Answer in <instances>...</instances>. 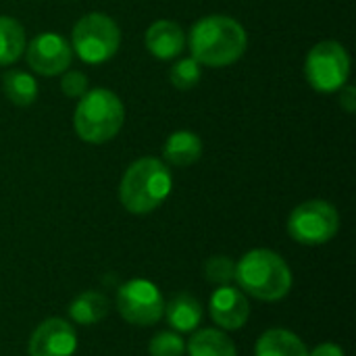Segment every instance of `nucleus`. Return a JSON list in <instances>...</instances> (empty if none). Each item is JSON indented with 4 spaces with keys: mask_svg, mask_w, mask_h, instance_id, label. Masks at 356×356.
<instances>
[{
    "mask_svg": "<svg viewBox=\"0 0 356 356\" xmlns=\"http://www.w3.org/2000/svg\"><path fill=\"white\" fill-rule=\"evenodd\" d=\"M246 29L227 15H209L194 23L190 31L192 58L207 67H229L246 52Z\"/></svg>",
    "mask_w": 356,
    "mask_h": 356,
    "instance_id": "1",
    "label": "nucleus"
},
{
    "mask_svg": "<svg viewBox=\"0 0 356 356\" xmlns=\"http://www.w3.org/2000/svg\"><path fill=\"white\" fill-rule=\"evenodd\" d=\"M240 290L263 302H277L292 290L294 277L290 265L269 248H254L236 263V275Z\"/></svg>",
    "mask_w": 356,
    "mask_h": 356,
    "instance_id": "2",
    "label": "nucleus"
},
{
    "mask_svg": "<svg viewBox=\"0 0 356 356\" xmlns=\"http://www.w3.org/2000/svg\"><path fill=\"white\" fill-rule=\"evenodd\" d=\"M171 190L169 167L154 156H142L125 169L119 184V202L131 215H148L169 198Z\"/></svg>",
    "mask_w": 356,
    "mask_h": 356,
    "instance_id": "3",
    "label": "nucleus"
},
{
    "mask_svg": "<svg viewBox=\"0 0 356 356\" xmlns=\"http://www.w3.org/2000/svg\"><path fill=\"white\" fill-rule=\"evenodd\" d=\"M125 123V106L121 98L106 90H88L75 108L73 127L75 134L88 144H104L113 140Z\"/></svg>",
    "mask_w": 356,
    "mask_h": 356,
    "instance_id": "4",
    "label": "nucleus"
},
{
    "mask_svg": "<svg viewBox=\"0 0 356 356\" xmlns=\"http://www.w3.org/2000/svg\"><path fill=\"white\" fill-rule=\"evenodd\" d=\"M73 50L88 65L111 60L121 46L119 25L104 13H88L73 25Z\"/></svg>",
    "mask_w": 356,
    "mask_h": 356,
    "instance_id": "5",
    "label": "nucleus"
},
{
    "mask_svg": "<svg viewBox=\"0 0 356 356\" xmlns=\"http://www.w3.org/2000/svg\"><path fill=\"white\" fill-rule=\"evenodd\" d=\"M305 75L313 90L334 94L348 83L350 56L340 42L325 40L315 44L305 60Z\"/></svg>",
    "mask_w": 356,
    "mask_h": 356,
    "instance_id": "6",
    "label": "nucleus"
},
{
    "mask_svg": "<svg viewBox=\"0 0 356 356\" xmlns=\"http://www.w3.org/2000/svg\"><path fill=\"white\" fill-rule=\"evenodd\" d=\"M340 215L327 200H307L288 217V234L302 246H321L336 238Z\"/></svg>",
    "mask_w": 356,
    "mask_h": 356,
    "instance_id": "7",
    "label": "nucleus"
},
{
    "mask_svg": "<svg viewBox=\"0 0 356 356\" xmlns=\"http://www.w3.org/2000/svg\"><path fill=\"white\" fill-rule=\"evenodd\" d=\"M117 311L129 325L150 327L163 319L165 300L150 280H129L117 292Z\"/></svg>",
    "mask_w": 356,
    "mask_h": 356,
    "instance_id": "8",
    "label": "nucleus"
},
{
    "mask_svg": "<svg viewBox=\"0 0 356 356\" xmlns=\"http://www.w3.org/2000/svg\"><path fill=\"white\" fill-rule=\"evenodd\" d=\"M25 58L35 73L44 77H54L71 67L73 48L63 35L44 31L35 35L29 46H25Z\"/></svg>",
    "mask_w": 356,
    "mask_h": 356,
    "instance_id": "9",
    "label": "nucleus"
},
{
    "mask_svg": "<svg viewBox=\"0 0 356 356\" xmlns=\"http://www.w3.org/2000/svg\"><path fill=\"white\" fill-rule=\"evenodd\" d=\"M77 350L75 327L60 317L42 321L27 344L29 356H73Z\"/></svg>",
    "mask_w": 356,
    "mask_h": 356,
    "instance_id": "10",
    "label": "nucleus"
},
{
    "mask_svg": "<svg viewBox=\"0 0 356 356\" xmlns=\"http://www.w3.org/2000/svg\"><path fill=\"white\" fill-rule=\"evenodd\" d=\"M209 313L215 325H219V330L236 332L246 325L250 317V305L240 288L219 286L209 300Z\"/></svg>",
    "mask_w": 356,
    "mask_h": 356,
    "instance_id": "11",
    "label": "nucleus"
},
{
    "mask_svg": "<svg viewBox=\"0 0 356 356\" xmlns=\"http://www.w3.org/2000/svg\"><path fill=\"white\" fill-rule=\"evenodd\" d=\"M146 48L159 60H171L186 48L184 29L169 19H159L146 29Z\"/></svg>",
    "mask_w": 356,
    "mask_h": 356,
    "instance_id": "12",
    "label": "nucleus"
},
{
    "mask_svg": "<svg viewBox=\"0 0 356 356\" xmlns=\"http://www.w3.org/2000/svg\"><path fill=\"white\" fill-rule=\"evenodd\" d=\"M202 315L204 311L200 300L190 292H179L177 296H173L169 302H165V311H163V317L177 334L196 332L198 325L202 323Z\"/></svg>",
    "mask_w": 356,
    "mask_h": 356,
    "instance_id": "13",
    "label": "nucleus"
},
{
    "mask_svg": "<svg viewBox=\"0 0 356 356\" xmlns=\"http://www.w3.org/2000/svg\"><path fill=\"white\" fill-rule=\"evenodd\" d=\"M163 156L171 167H190L202 156V140L188 129L173 131L163 146Z\"/></svg>",
    "mask_w": 356,
    "mask_h": 356,
    "instance_id": "14",
    "label": "nucleus"
},
{
    "mask_svg": "<svg viewBox=\"0 0 356 356\" xmlns=\"http://www.w3.org/2000/svg\"><path fill=\"white\" fill-rule=\"evenodd\" d=\"M254 356H309V348L294 332L275 327L257 340Z\"/></svg>",
    "mask_w": 356,
    "mask_h": 356,
    "instance_id": "15",
    "label": "nucleus"
},
{
    "mask_svg": "<svg viewBox=\"0 0 356 356\" xmlns=\"http://www.w3.org/2000/svg\"><path fill=\"white\" fill-rule=\"evenodd\" d=\"M186 353L190 356H238L234 340L215 327L198 330L186 344Z\"/></svg>",
    "mask_w": 356,
    "mask_h": 356,
    "instance_id": "16",
    "label": "nucleus"
},
{
    "mask_svg": "<svg viewBox=\"0 0 356 356\" xmlns=\"http://www.w3.org/2000/svg\"><path fill=\"white\" fill-rule=\"evenodd\" d=\"M108 315V298L98 290L81 292L69 305V317L77 325H96Z\"/></svg>",
    "mask_w": 356,
    "mask_h": 356,
    "instance_id": "17",
    "label": "nucleus"
},
{
    "mask_svg": "<svg viewBox=\"0 0 356 356\" xmlns=\"http://www.w3.org/2000/svg\"><path fill=\"white\" fill-rule=\"evenodd\" d=\"M25 52V27L6 15H0V67L17 63Z\"/></svg>",
    "mask_w": 356,
    "mask_h": 356,
    "instance_id": "18",
    "label": "nucleus"
},
{
    "mask_svg": "<svg viewBox=\"0 0 356 356\" xmlns=\"http://www.w3.org/2000/svg\"><path fill=\"white\" fill-rule=\"evenodd\" d=\"M2 90H4V96L17 106H29L38 98L35 77L19 69H10L2 75Z\"/></svg>",
    "mask_w": 356,
    "mask_h": 356,
    "instance_id": "19",
    "label": "nucleus"
},
{
    "mask_svg": "<svg viewBox=\"0 0 356 356\" xmlns=\"http://www.w3.org/2000/svg\"><path fill=\"white\" fill-rule=\"evenodd\" d=\"M200 77H202V67L192 56L177 60L171 67V71H169V79H171V83L177 90H192V88H196Z\"/></svg>",
    "mask_w": 356,
    "mask_h": 356,
    "instance_id": "20",
    "label": "nucleus"
},
{
    "mask_svg": "<svg viewBox=\"0 0 356 356\" xmlns=\"http://www.w3.org/2000/svg\"><path fill=\"white\" fill-rule=\"evenodd\" d=\"M202 273H204V280L215 284V286H229L234 282V275H236V263L229 257L217 254L204 263Z\"/></svg>",
    "mask_w": 356,
    "mask_h": 356,
    "instance_id": "21",
    "label": "nucleus"
},
{
    "mask_svg": "<svg viewBox=\"0 0 356 356\" xmlns=\"http://www.w3.org/2000/svg\"><path fill=\"white\" fill-rule=\"evenodd\" d=\"M148 353L150 356H184L186 355V340L173 330L159 332L156 336H152V340L148 344Z\"/></svg>",
    "mask_w": 356,
    "mask_h": 356,
    "instance_id": "22",
    "label": "nucleus"
},
{
    "mask_svg": "<svg viewBox=\"0 0 356 356\" xmlns=\"http://www.w3.org/2000/svg\"><path fill=\"white\" fill-rule=\"evenodd\" d=\"M60 90L67 98H81L88 92V77L81 71H65L60 79Z\"/></svg>",
    "mask_w": 356,
    "mask_h": 356,
    "instance_id": "23",
    "label": "nucleus"
},
{
    "mask_svg": "<svg viewBox=\"0 0 356 356\" xmlns=\"http://www.w3.org/2000/svg\"><path fill=\"white\" fill-rule=\"evenodd\" d=\"M340 106L348 113V115H353L356 111V90L355 86H350V83H346V86H342L340 90Z\"/></svg>",
    "mask_w": 356,
    "mask_h": 356,
    "instance_id": "24",
    "label": "nucleus"
},
{
    "mask_svg": "<svg viewBox=\"0 0 356 356\" xmlns=\"http://www.w3.org/2000/svg\"><path fill=\"white\" fill-rule=\"evenodd\" d=\"M309 356H346L342 346L334 344V342H323L319 346H315L313 350H309Z\"/></svg>",
    "mask_w": 356,
    "mask_h": 356,
    "instance_id": "25",
    "label": "nucleus"
}]
</instances>
